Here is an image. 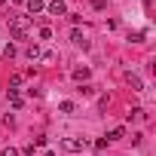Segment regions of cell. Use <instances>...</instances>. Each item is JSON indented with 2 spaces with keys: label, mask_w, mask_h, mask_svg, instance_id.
Wrapping results in <instances>:
<instances>
[{
  "label": "cell",
  "mask_w": 156,
  "mask_h": 156,
  "mask_svg": "<svg viewBox=\"0 0 156 156\" xmlns=\"http://www.w3.org/2000/svg\"><path fill=\"white\" fill-rule=\"evenodd\" d=\"M6 98H9V104H12V107H22V95H19V89H9V92H6Z\"/></svg>",
  "instance_id": "cell-8"
},
{
  "label": "cell",
  "mask_w": 156,
  "mask_h": 156,
  "mask_svg": "<svg viewBox=\"0 0 156 156\" xmlns=\"http://www.w3.org/2000/svg\"><path fill=\"white\" fill-rule=\"evenodd\" d=\"M9 31H12L16 40L28 37V31H31V16H12V19H9Z\"/></svg>",
  "instance_id": "cell-1"
},
{
  "label": "cell",
  "mask_w": 156,
  "mask_h": 156,
  "mask_svg": "<svg viewBox=\"0 0 156 156\" xmlns=\"http://www.w3.org/2000/svg\"><path fill=\"white\" fill-rule=\"evenodd\" d=\"M126 80H129V86H132L135 92H144V83H141V76H135V73H126Z\"/></svg>",
  "instance_id": "cell-5"
},
{
  "label": "cell",
  "mask_w": 156,
  "mask_h": 156,
  "mask_svg": "<svg viewBox=\"0 0 156 156\" xmlns=\"http://www.w3.org/2000/svg\"><path fill=\"white\" fill-rule=\"evenodd\" d=\"M25 3H28V12L34 16V12H43L46 9V3H43V0H25Z\"/></svg>",
  "instance_id": "cell-4"
},
{
  "label": "cell",
  "mask_w": 156,
  "mask_h": 156,
  "mask_svg": "<svg viewBox=\"0 0 156 156\" xmlns=\"http://www.w3.org/2000/svg\"><path fill=\"white\" fill-rule=\"evenodd\" d=\"M0 3H6V0H0Z\"/></svg>",
  "instance_id": "cell-17"
},
{
  "label": "cell",
  "mask_w": 156,
  "mask_h": 156,
  "mask_svg": "<svg viewBox=\"0 0 156 156\" xmlns=\"http://www.w3.org/2000/svg\"><path fill=\"white\" fill-rule=\"evenodd\" d=\"M43 156H55V153H52V150H49V153H43Z\"/></svg>",
  "instance_id": "cell-16"
},
{
  "label": "cell",
  "mask_w": 156,
  "mask_h": 156,
  "mask_svg": "<svg viewBox=\"0 0 156 156\" xmlns=\"http://www.w3.org/2000/svg\"><path fill=\"white\" fill-rule=\"evenodd\" d=\"M3 55H6V58H16V46H12V43H9V46H6V49H3Z\"/></svg>",
  "instance_id": "cell-14"
},
{
  "label": "cell",
  "mask_w": 156,
  "mask_h": 156,
  "mask_svg": "<svg viewBox=\"0 0 156 156\" xmlns=\"http://www.w3.org/2000/svg\"><path fill=\"white\" fill-rule=\"evenodd\" d=\"M107 6V0H92V9H104Z\"/></svg>",
  "instance_id": "cell-15"
},
{
  "label": "cell",
  "mask_w": 156,
  "mask_h": 156,
  "mask_svg": "<svg viewBox=\"0 0 156 156\" xmlns=\"http://www.w3.org/2000/svg\"><path fill=\"white\" fill-rule=\"evenodd\" d=\"M122 135H126V132H122V129H113V132H110V135H107V141H119V138H122Z\"/></svg>",
  "instance_id": "cell-12"
},
{
  "label": "cell",
  "mask_w": 156,
  "mask_h": 156,
  "mask_svg": "<svg viewBox=\"0 0 156 156\" xmlns=\"http://www.w3.org/2000/svg\"><path fill=\"white\" fill-rule=\"evenodd\" d=\"M0 156H19V150H16V147H3V153H0Z\"/></svg>",
  "instance_id": "cell-13"
},
{
  "label": "cell",
  "mask_w": 156,
  "mask_h": 156,
  "mask_svg": "<svg viewBox=\"0 0 156 156\" xmlns=\"http://www.w3.org/2000/svg\"><path fill=\"white\" fill-rule=\"evenodd\" d=\"M19 3H25V0H19Z\"/></svg>",
  "instance_id": "cell-18"
},
{
  "label": "cell",
  "mask_w": 156,
  "mask_h": 156,
  "mask_svg": "<svg viewBox=\"0 0 156 156\" xmlns=\"http://www.w3.org/2000/svg\"><path fill=\"white\" fill-rule=\"evenodd\" d=\"M61 147H64L67 153H80V150L86 147V141H80V138H64V141H61Z\"/></svg>",
  "instance_id": "cell-2"
},
{
  "label": "cell",
  "mask_w": 156,
  "mask_h": 156,
  "mask_svg": "<svg viewBox=\"0 0 156 156\" xmlns=\"http://www.w3.org/2000/svg\"><path fill=\"white\" fill-rule=\"evenodd\" d=\"M25 55H28L31 61H37V58H40L43 52H40V46H37V43H31V46H25Z\"/></svg>",
  "instance_id": "cell-6"
},
{
  "label": "cell",
  "mask_w": 156,
  "mask_h": 156,
  "mask_svg": "<svg viewBox=\"0 0 156 156\" xmlns=\"http://www.w3.org/2000/svg\"><path fill=\"white\" fill-rule=\"evenodd\" d=\"M132 119H144V110H141V107H132V113H129V122H132Z\"/></svg>",
  "instance_id": "cell-11"
},
{
  "label": "cell",
  "mask_w": 156,
  "mask_h": 156,
  "mask_svg": "<svg viewBox=\"0 0 156 156\" xmlns=\"http://www.w3.org/2000/svg\"><path fill=\"white\" fill-rule=\"evenodd\" d=\"M70 43H76V46H86V40H83V31H80V28H73V31H70Z\"/></svg>",
  "instance_id": "cell-9"
},
{
  "label": "cell",
  "mask_w": 156,
  "mask_h": 156,
  "mask_svg": "<svg viewBox=\"0 0 156 156\" xmlns=\"http://www.w3.org/2000/svg\"><path fill=\"white\" fill-rule=\"evenodd\" d=\"M46 9H49L52 16H64V12H67V6H64V0H52V3H49Z\"/></svg>",
  "instance_id": "cell-3"
},
{
  "label": "cell",
  "mask_w": 156,
  "mask_h": 156,
  "mask_svg": "<svg viewBox=\"0 0 156 156\" xmlns=\"http://www.w3.org/2000/svg\"><path fill=\"white\" fill-rule=\"evenodd\" d=\"M58 110H61V113H73V101H61Z\"/></svg>",
  "instance_id": "cell-10"
},
{
  "label": "cell",
  "mask_w": 156,
  "mask_h": 156,
  "mask_svg": "<svg viewBox=\"0 0 156 156\" xmlns=\"http://www.w3.org/2000/svg\"><path fill=\"white\" fill-rule=\"evenodd\" d=\"M73 80H76V83H86V80H89V67H76V70H73Z\"/></svg>",
  "instance_id": "cell-7"
}]
</instances>
